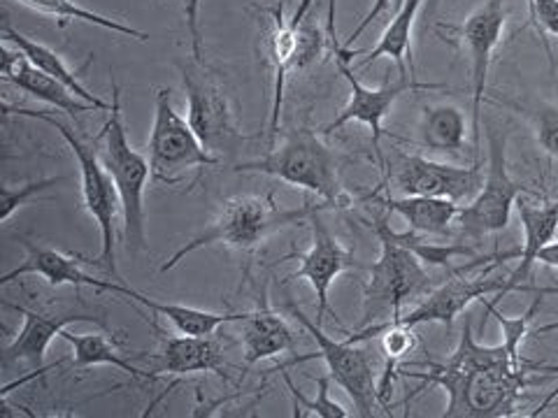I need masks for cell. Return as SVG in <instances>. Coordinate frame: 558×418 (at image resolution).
<instances>
[{
	"mask_svg": "<svg viewBox=\"0 0 558 418\" xmlns=\"http://www.w3.org/2000/svg\"><path fill=\"white\" fill-rule=\"evenodd\" d=\"M484 311L492 314L502 330V342L496 346H484L475 340L473 321L465 317L461 340L453 354L442 362H424L426 372L398 370L400 377L418 379L422 383L408 393L403 405L428 389H445L449 403L445 418H505L514 416L523 391L531 383L526 360L521 356L523 340L531 333V321L543 305V295L537 293L535 303L521 317H505L498 303L482 300Z\"/></svg>",
	"mask_w": 558,
	"mask_h": 418,
	"instance_id": "6da1fadb",
	"label": "cell"
},
{
	"mask_svg": "<svg viewBox=\"0 0 558 418\" xmlns=\"http://www.w3.org/2000/svg\"><path fill=\"white\" fill-rule=\"evenodd\" d=\"M371 225L379 239V258L371 266L363 295V328L396 321L405 305L424 300L435 288L424 260L400 239L387 217H373Z\"/></svg>",
	"mask_w": 558,
	"mask_h": 418,
	"instance_id": "7a4b0ae2",
	"label": "cell"
},
{
	"mask_svg": "<svg viewBox=\"0 0 558 418\" xmlns=\"http://www.w3.org/2000/svg\"><path fill=\"white\" fill-rule=\"evenodd\" d=\"M330 205H305V207H279L272 196H238L223 205L219 217L207 225V229L189 239L186 244L174 251L166 263L161 266V272H168L178 268L182 260L198 249L213 247V244H221V247H231L238 251L256 249L260 242H266L277 231L287 229V225L301 223L305 219H312L314 214L324 212Z\"/></svg>",
	"mask_w": 558,
	"mask_h": 418,
	"instance_id": "3957f363",
	"label": "cell"
},
{
	"mask_svg": "<svg viewBox=\"0 0 558 418\" xmlns=\"http://www.w3.org/2000/svg\"><path fill=\"white\" fill-rule=\"evenodd\" d=\"M235 172H258L291 186H301L330 207H342L349 202L340 186V161L336 151L317 133L307 128L289 131L282 145L272 147L264 159L238 163Z\"/></svg>",
	"mask_w": 558,
	"mask_h": 418,
	"instance_id": "277c9868",
	"label": "cell"
},
{
	"mask_svg": "<svg viewBox=\"0 0 558 418\" xmlns=\"http://www.w3.org/2000/svg\"><path fill=\"white\" fill-rule=\"evenodd\" d=\"M105 156L102 165L110 172L121 200V219H124V242L131 254H143L149 249L145 229V188L151 177V165L147 153L131 147L124 116H121V91L112 79V110L105 124Z\"/></svg>",
	"mask_w": 558,
	"mask_h": 418,
	"instance_id": "5b68a950",
	"label": "cell"
},
{
	"mask_svg": "<svg viewBox=\"0 0 558 418\" xmlns=\"http://www.w3.org/2000/svg\"><path fill=\"white\" fill-rule=\"evenodd\" d=\"M5 114H16V116H28L35 121H43V124H49L51 128H57L59 135L65 139V145L73 151V156L77 159L80 165V174H82V200L86 212L92 214V219L98 223L100 231V256L92 263H96L98 268H102L108 272L114 282H121L119 270H117V235H114V225H117V217L121 214V200L117 194V186L110 177V172L105 170L102 161L98 159V153L80 139V135L70 128L68 124H63L61 119L51 116L47 112H38V110H28V108H10L5 104Z\"/></svg>",
	"mask_w": 558,
	"mask_h": 418,
	"instance_id": "8992f818",
	"label": "cell"
},
{
	"mask_svg": "<svg viewBox=\"0 0 558 418\" xmlns=\"http://www.w3.org/2000/svg\"><path fill=\"white\" fill-rule=\"evenodd\" d=\"M147 159L151 165V177L168 186L184 182L186 172L191 170L215 168L221 163V159L203 147L189 119L172 108L170 89L156 91Z\"/></svg>",
	"mask_w": 558,
	"mask_h": 418,
	"instance_id": "52a82bcc",
	"label": "cell"
},
{
	"mask_svg": "<svg viewBox=\"0 0 558 418\" xmlns=\"http://www.w3.org/2000/svg\"><path fill=\"white\" fill-rule=\"evenodd\" d=\"M180 73L189 102V124L203 147L221 161L235 156L250 137L238 128L229 96L198 61L182 63Z\"/></svg>",
	"mask_w": 558,
	"mask_h": 418,
	"instance_id": "ba28073f",
	"label": "cell"
},
{
	"mask_svg": "<svg viewBox=\"0 0 558 418\" xmlns=\"http://www.w3.org/2000/svg\"><path fill=\"white\" fill-rule=\"evenodd\" d=\"M488 139V168L477 196L470 205L459 209L457 223L470 237L494 235L510 225L512 209L521 194H531L526 186H519L508 170V135L486 131Z\"/></svg>",
	"mask_w": 558,
	"mask_h": 418,
	"instance_id": "9c48e42d",
	"label": "cell"
},
{
	"mask_svg": "<svg viewBox=\"0 0 558 418\" xmlns=\"http://www.w3.org/2000/svg\"><path fill=\"white\" fill-rule=\"evenodd\" d=\"M291 314H293V319L299 321L312 335V340L317 342V352H319V354H310V356H299L293 360V365L322 358L326 362L330 379H333L338 386L349 395V399L354 403L356 414L363 418L375 416V409L381 405L377 397L379 383H377V372H375V360L371 358V354L365 352V348H361L359 342H349V340L340 342V340L328 337L324 333V325H317L314 321H310L299 307L291 305Z\"/></svg>",
	"mask_w": 558,
	"mask_h": 418,
	"instance_id": "30bf717a",
	"label": "cell"
},
{
	"mask_svg": "<svg viewBox=\"0 0 558 418\" xmlns=\"http://www.w3.org/2000/svg\"><path fill=\"white\" fill-rule=\"evenodd\" d=\"M338 67H340V75L347 79L349 84V102L342 108V112L330 121V124L324 128V133H336L342 126L352 124V121H359V124H365L373 131V147L377 153V161L379 165L381 161V149H379V139H381V121L391 112L393 104L403 98L405 94L412 91H435V89H445V84H435V82H416L414 73L410 75H398L393 82H384L377 89H371V86H365L356 79L354 70L347 65L344 59L338 57Z\"/></svg>",
	"mask_w": 558,
	"mask_h": 418,
	"instance_id": "8fae6325",
	"label": "cell"
},
{
	"mask_svg": "<svg viewBox=\"0 0 558 418\" xmlns=\"http://www.w3.org/2000/svg\"><path fill=\"white\" fill-rule=\"evenodd\" d=\"M508 24V12H505L502 0H484V3L468 16L461 26V42L468 49L470 59V84H473V147L475 163L482 156V102L486 94L488 70L494 63V51L502 40V30Z\"/></svg>",
	"mask_w": 558,
	"mask_h": 418,
	"instance_id": "7c38bea8",
	"label": "cell"
},
{
	"mask_svg": "<svg viewBox=\"0 0 558 418\" xmlns=\"http://www.w3.org/2000/svg\"><path fill=\"white\" fill-rule=\"evenodd\" d=\"M480 163L473 168L449 165L440 161H430L426 156H403L393 172V184L400 196H426L445 200H470L482 188Z\"/></svg>",
	"mask_w": 558,
	"mask_h": 418,
	"instance_id": "4fadbf2b",
	"label": "cell"
},
{
	"mask_svg": "<svg viewBox=\"0 0 558 418\" xmlns=\"http://www.w3.org/2000/svg\"><path fill=\"white\" fill-rule=\"evenodd\" d=\"M494 268H484L477 276H468V272H451V279L445 284L435 286L426 298L418 303L414 309L403 311V317H398L391 323L400 325H424V323H445L451 328L453 319L461 317V314L477 300L488 298V295H496L502 291L508 276L492 279L488 272ZM391 323H375V325H391Z\"/></svg>",
	"mask_w": 558,
	"mask_h": 418,
	"instance_id": "5bb4252c",
	"label": "cell"
},
{
	"mask_svg": "<svg viewBox=\"0 0 558 418\" xmlns=\"http://www.w3.org/2000/svg\"><path fill=\"white\" fill-rule=\"evenodd\" d=\"M5 307L14 309L16 314L24 317V325L12 342L3 346V372L10 374L12 370L28 368L31 372L45 374V356L47 348L54 337H61V330L70 323H98L105 328V321L100 317H89V314L80 311H65V314H38L33 309H26L22 305H10Z\"/></svg>",
	"mask_w": 558,
	"mask_h": 418,
	"instance_id": "9a60e30c",
	"label": "cell"
},
{
	"mask_svg": "<svg viewBox=\"0 0 558 418\" xmlns=\"http://www.w3.org/2000/svg\"><path fill=\"white\" fill-rule=\"evenodd\" d=\"M295 258L301 260V266L287 276V282H291V279H305V282H310L314 295H317V325H324L326 314L330 311L328 291L342 272L356 268L354 251L342 247L340 239L330 235L326 225L314 214L310 249L295 254Z\"/></svg>",
	"mask_w": 558,
	"mask_h": 418,
	"instance_id": "2e32d148",
	"label": "cell"
},
{
	"mask_svg": "<svg viewBox=\"0 0 558 418\" xmlns=\"http://www.w3.org/2000/svg\"><path fill=\"white\" fill-rule=\"evenodd\" d=\"M24 249H26V258L20 268L10 270L8 274H3L0 279V284L8 286L12 282H16L20 276H43L49 286H89V288H98V291H108V293H117L121 295L126 284L114 282V279H98L89 272L82 270L84 260L77 256H70L63 254L59 249H51V247H43V244H35L31 239H22Z\"/></svg>",
	"mask_w": 558,
	"mask_h": 418,
	"instance_id": "e0dca14e",
	"label": "cell"
},
{
	"mask_svg": "<svg viewBox=\"0 0 558 418\" xmlns=\"http://www.w3.org/2000/svg\"><path fill=\"white\" fill-rule=\"evenodd\" d=\"M517 214L523 229V247L519 249V266L508 276V282H505L502 291L496 295L494 303L502 300L505 295L512 291L535 288V286H523V282L531 276L539 251H543L558 235V200H547V202L517 200Z\"/></svg>",
	"mask_w": 558,
	"mask_h": 418,
	"instance_id": "ac0fdd59",
	"label": "cell"
},
{
	"mask_svg": "<svg viewBox=\"0 0 558 418\" xmlns=\"http://www.w3.org/2000/svg\"><path fill=\"white\" fill-rule=\"evenodd\" d=\"M3 79L16 86V89L24 91L26 96L40 100L49 104V108L65 112L70 116L100 112L96 104L77 98L65 84H61L59 79L35 67L16 47L14 49H8V45L3 47Z\"/></svg>",
	"mask_w": 558,
	"mask_h": 418,
	"instance_id": "d6986e66",
	"label": "cell"
},
{
	"mask_svg": "<svg viewBox=\"0 0 558 418\" xmlns=\"http://www.w3.org/2000/svg\"><path fill=\"white\" fill-rule=\"evenodd\" d=\"M287 0H279L275 8H270V35H268V54L272 63L275 75V89H272V112H270V139L279 135V114H282L284 102V86L291 70H295V57H299V28L307 16V10L299 5L293 12L291 22L284 20Z\"/></svg>",
	"mask_w": 558,
	"mask_h": 418,
	"instance_id": "ffe728a7",
	"label": "cell"
},
{
	"mask_svg": "<svg viewBox=\"0 0 558 418\" xmlns=\"http://www.w3.org/2000/svg\"><path fill=\"white\" fill-rule=\"evenodd\" d=\"M161 337V352L149 358L156 362V374H205L213 372L223 379L226 374V354L217 337L205 335H180V337Z\"/></svg>",
	"mask_w": 558,
	"mask_h": 418,
	"instance_id": "44dd1931",
	"label": "cell"
},
{
	"mask_svg": "<svg viewBox=\"0 0 558 418\" xmlns=\"http://www.w3.org/2000/svg\"><path fill=\"white\" fill-rule=\"evenodd\" d=\"M242 356L247 365L293 354L299 335L282 319V314L272 311L268 305H260L254 311L242 314Z\"/></svg>",
	"mask_w": 558,
	"mask_h": 418,
	"instance_id": "7402d4cb",
	"label": "cell"
},
{
	"mask_svg": "<svg viewBox=\"0 0 558 418\" xmlns=\"http://www.w3.org/2000/svg\"><path fill=\"white\" fill-rule=\"evenodd\" d=\"M365 202L379 205L389 212H396L403 219L412 233H424V235H449L451 225L457 223L459 217V205L453 200L445 198H426V196H379L371 194L365 196Z\"/></svg>",
	"mask_w": 558,
	"mask_h": 418,
	"instance_id": "603a6c76",
	"label": "cell"
},
{
	"mask_svg": "<svg viewBox=\"0 0 558 418\" xmlns=\"http://www.w3.org/2000/svg\"><path fill=\"white\" fill-rule=\"evenodd\" d=\"M3 42L20 49L22 54H24V57L35 65V67L43 70V73L51 75L54 79H59L61 84H65L68 89L73 91L77 98H82V100H86V102L96 104V108H98L100 112H110V110H112V102L102 100V98H98L96 94H92L89 89H86V86L80 82V77H77L75 70H70V67L65 65V61L61 59L59 51H54V49L47 47V45H43V42H35V40L26 38L24 33H20L16 28H12L8 22L3 24Z\"/></svg>",
	"mask_w": 558,
	"mask_h": 418,
	"instance_id": "cb8c5ba5",
	"label": "cell"
},
{
	"mask_svg": "<svg viewBox=\"0 0 558 418\" xmlns=\"http://www.w3.org/2000/svg\"><path fill=\"white\" fill-rule=\"evenodd\" d=\"M121 295L133 300L135 305L149 309L151 314H156V317L168 319L180 335H194V337L215 335L221 325L240 323V319H242V314H217V311H205V309L174 305V303H156L131 286H124Z\"/></svg>",
	"mask_w": 558,
	"mask_h": 418,
	"instance_id": "d4e9b609",
	"label": "cell"
},
{
	"mask_svg": "<svg viewBox=\"0 0 558 418\" xmlns=\"http://www.w3.org/2000/svg\"><path fill=\"white\" fill-rule=\"evenodd\" d=\"M61 340H65L70 346H73V368L86 370V368H98V365H112V368L121 370L129 377L135 379H149L156 381L159 374L140 370L135 365L119 352V344L114 337H108L105 333H82L75 335L70 330H61Z\"/></svg>",
	"mask_w": 558,
	"mask_h": 418,
	"instance_id": "484cf974",
	"label": "cell"
},
{
	"mask_svg": "<svg viewBox=\"0 0 558 418\" xmlns=\"http://www.w3.org/2000/svg\"><path fill=\"white\" fill-rule=\"evenodd\" d=\"M424 8V0H403L400 3L396 16L387 30L381 33L379 42L365 54L361 61V67H371L377 59L387 57L389 61L396 63L398 75H408V59L412 61V28L416 24V16Z\"/></svg>",
	"mask_w": 558,
	"mask_h": 418,
	"instance_id": "4316f807",
	"label": "cell"
},
{
	"mask_svg": "<svg viewBox=\"0 0 558 418\" xmlns=\"http://www.w3.org/2000/svg\"><path fill=\"white\" fill-rule=\"evenodd\" d=\"M465 114L457 104H430L418 121V139L430 151L457 153L465 145Z\"/></svg>",
	"mask_w": 558,
	"mask_h": 418,
	"instance_id": "83f0119b",
	"label": "cell"
},
{
	"mask_svg": "<svg viewBox=\"0 0 558 418\" xmlns=\"http://www.w3.org/2000/svg\"><path fill=\"white\" fill-rule=\"evenodd\" d=\"M16 3L33 10V12L57 16V20H61V22H82V24L98 26V28L112 30V33H119V35H126V38H135L140 42L149 40V33L137 30V28L121 24L117 20H110V16H102L94 10H86L84 5L77 3V0H16Z\"/></svg>",
	"mask_w": 558,
	"mask_h": 418,
	"instance_id": "f1b7e54d",
	"label": "cell"
},
{
	"mask_svg": "<svg viewBox=\"0 0 558 418\" xmlns=\"http://www.w3.org/2000/svg\"><path fill=\"white\" fill-rule=\"evenodd\" d=\"M282 377H284V383L289 389V395H291V403H293V416H319V418H347L349 411L338 405L336 399H330V374L328 377H317L314 379V383H317V397H305L301 393V389L295 386L291 374L287 372V368H282Z\"/></svg>",
	"mask_w": 558,
	"mask_h": 418,
	"instance_id": "f546056e",
	"label": "cell"
},
{
	"mask_svg": "<svg viewBox=\"0 0 558 418\" xmlns=\"http://www.w3.org/2000/svg\"><path fill=\"white\" fill-rule=\"evenodd\" d=\"M68 177H47V180H38V182H28L20 188H12V186H3L0 188V221L8 223L12 219V214L16 209L28 205L35 196H40L43 190L57 186L61 182H65Z\"/></svg>",
	"mask_w": 558,
	"mask_h": 418,
	"instance_id": "4dcf8cb0",
	"label": "cell"
},
{
	"mask_svg": "<svg viewBox=\"0 0 558 418\" xmlns=\"http://www.w3.org/2000/svg\"><path fill=\"white\" fill-rule=\"evenodd\" d=\"M533 124L537 145L558 161V104L539 102L533 112Z\"/></svg>",
	"mask_w": 558,
	"mask_h": 418,
	"instance_id": "1f68e13d",
	"label": "cell"
},
{
	"mask_svg": "<svg viewBox=\"0 0 558 418\" xmlns=\"http://www.w3.org/2000/svg\"><path fill=\"white\" fill-rule=\"evenodd\" d=\"M529 14H531V24L535 26L537 35L543 38L549 51L547 35L558 40V0H529Z\"/></svg>",
	"mask_w": 558,
	"mask_h": 418,
	"instance_id": "d6a6232c",
	"label": "cell"
},
{
	"mask_svg": "<svg viewBox=\"0 0 558 418\" xmlns=\"http://www.w3.org/2000/svg\"><path fill=\"white\" fill-rule=\"evenodd\" d=\"M324 40L326 38L322 35V30L303 20L299 28V57H295V70L307 67L310 63L317 61V57L324 51Z\"/></svg>",
	"mask_w": 558,
	"mask_h": 418,
	"instance_id": "836d02e7",
	"label": "cell"
},
{
	"mask_svg": "<svg viewBox=\"0 0 558 418\" xmlns=\"http://www.w3.org/2000/svg\"><path fill=\"white\" fill-rule=\"evenodd\" d=\"M201 3L203 0H186L184 16H186V30L191 38V54L194 61L203 63V30H201Z\"/></svg>",
	"mask_w": 558,
	"mask_h": 418,
	"instance_id": "e575fe53",
	"label": "cell"
},
{
	"mask_svg": "<svg viewBox=\"0 0 558 418\" xmlns=\"http://www.w3.org/2000/svg\"><path fill=\"white\" fill-rule=\"evenodd\" d=\"M389 5H391V0H373V5H371V10H368V14H365L363 20L359 22V26H356V28H354L352 33H349L347 38H344L342 49H349V47H352V45L361 38V35L377 22V16L387 12V8H389ZM342 49H340V51H342Z\"/></svg>",
	"mask_w": 558,
	"mask_h": 418,
	"instance_id": "d590c367",
	"label": "cell"
},
{
	"mask_svg": "<svg viewBox=\"0 0 558 418\" xmlns=\"http://www.w3.org/2000/svg\"><path fill=\"white\" fill-rule=\"evenodd\" d=\"M526 368L531 370V372H545V374H558V362H531V360H526ZM558 395V389L545 399V405L543 407H539V411H543L549 403H551V399ZM539 411H535V416L539 414Z\"/></svg>",
	"mask_w": 558,
	"mask_h": 418,
	"instance_id": "8d00e7d4",
	"label": "cell"
},
{
	"mask_svg": "<svg viewBox=\"0 0 558 418\" xmlns=\"http://www.w3.org/2000/svg\"><path fill=\"white\" fill-rule=\"evenodd\" d=\"M326 33H328V40L333 42V49H336V54H338V51H340V42H338V35H336V0H328Z\"/></svg>",
	"mask_w": 558,
	"mask_h": 418,
	"instance_id": "74e56055",
	"label": "cell"
},
{
	"mask_svg": "<svg viewBox=\"0 0 558 418\" xmlns=\"http://www.w3.org/2000/svg\"><path fill=\"white\" fill-rule=\"evenodd\" d=\"M537 263H543V266H549V268L558 270V239L549 242L547 247H545L543 251H539Z\"/></svg>",
	"mask_w": 558,
	"mask_h": 418,
	"instance_id": "f35d334b",
	"label": "cell"
},
{
	"mask_svg": "<svg viewBox=\"0 0 558 418\" xmlns=\"http://www.w3.org/2000/svg\"><path fill=\"white\" fill-rule=\"evenodd\" d=\"M533 291L539 293V295H558V286H551V288H533ZM554 330H558V321L547 323V325H539L537 330H533V333H529V335H547V333H554Z\"/></svg>",
	"mask_w": 558,
	"mask_h": 418,
	"instance_id": "ab89813d",
	"label": "cell"
},
{
	"mask_svg": "<svg viewBox=\"0 0 558 418\" xmlns=\"http://www.w3.org/2000/svg\"><path fill=\"white\" fill-rule=\"evenodd\" d=\"M445 3V0H424V20H433L435 14H438V10H440V5Z\"/></svg>",
	"mask_w": 558,
	"mask_h": 418,
	"instance_id": "60d3db41",
	"label": "cell"
}]
</instances>
